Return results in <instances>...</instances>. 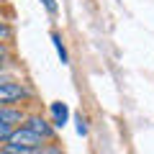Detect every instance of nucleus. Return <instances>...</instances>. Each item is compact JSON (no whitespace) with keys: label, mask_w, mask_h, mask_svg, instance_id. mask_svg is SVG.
<instances>
[{"label":"nucleus","mask_w":154,"mask_h":154,"mask_svg":"<svg viewBox=\"0 0 154 154\" xmlns=\"http://www.w3.org/2000/svg\"><path fill=\"white\" fill-rule=\"evenodd\" d=\"M77 134H80V136H85V134H88V126H85V118H82V116L77 118Z\"/></svg>","instance_id":"6e6552de"},{"label":"nucleus","mask_w":154,"mask_h":154,"mask_svg":"<svg viewBox=\"0 0 154 154\" xmlns=\"http://www.w3.org/2000/svg\"><path fill=\"white\" fill-rule=\"evenodd\" d=\"M41 3H44V8L49 13H57V3H54V0H41Z\"/></svg>","instance_id":"9d476101"},{"label":"nucleus","mask_w":154,"mask_h":154,"mask_svg":"<svg viewBox=\"0 0 154 154\" xmlns=\"http://www.w3.org/2000/svg\"><path fill=\"white\" fill-rule=\"evenodd\" d=\"M51 41H54V46H57V51H59L62 62H64V64H67V51H64V46H62V38H59V36H57V33H54V36H51Z\"/></svg>","instance_id":"423d86ee"},{"label":"nucleus","mask_w":154,"mask_h":154,"mask_svg":"<svg viewBox=\"0 0 154 154\" xmlns=\"http://www.w3.org/2000/svg\"><path fill=\"white\" fill-rule=\"evenodd\" d=\"M51 116H54V126H64L69 118V108L64 103H51Z\"/></svg>","instance_id":"39448f33"},{"label":"nucleus","mask_w":154,"mask_h":154,"mask_svg":"<svg viewBox=\"0 0 154 154\" xmlns=\"http://www.w3.org/2000/svg\"><path fill=\"white\" fill-rule=\"evenodd\" d=\"M36 154H62V152H59L57 146H41V149H38Z\"/></svg>","instance_id":"1a4fd4ad"},{"label":"nucleus","mask_w":154,"mask_h":154,"mask_svg":"<svg viewBox=\"0 0 154 154\" xmlns=\"http://www.w3.org/2000/svg\"><path fill=\"white\" fill-rule=\"evenodd\" d=\"M8 152L11 154H36L38 149L44 146V139L38 136V134H33L31 128L21 126V128H13L11 139H8Z\"/></svg>","instance_id":"f257e3e1"},{"label":"nucleus","mask_w":154,"mask_h":154,"mask_svg":"<svg viewBox=\"0 0 154 154\" xmlns=\"http://www.w3.org/2000/svg\"><path fill=\"white\" fill-rule=\"evenodd\" d=\"M11 134H13V128H11V126L0 123V141H8V139H11Z\"/></svg>","instance_id":"0eeeda50"},{"label":"nucleus","mask_w":154,"mask_h":154,"mask_svg":"<svg viewBox=\"0 0 154 154\" xmlns=\"http://www.w3.org/2000/svg\"><path fill=\"white\" fill-rule=\"evenodd\" d=\"M21 121H26V118H23V113L18 108H0V123L13 128V123H21Z\"/></svg>","instance_id":"20e7f679"},{"label":"nucleus","mask_w":154,"mask_h":154,"mask_svg":"<svg viewBox=\"0 0 154 154\" xmlns=\"http://www.w3.org/2000/svg\"><path fill=\"white\" fill-rule=\"evenodd\" d=\"M3 59H5V46L0 44V62H3Z\"/></svg>","instance_id":"f8f14e48"},{"label":"nucleus","mask_w":154,"mask_h":154,"mask_svg":"<svg viewBox=\"0 0 154 154\" xmlns=\"http://www.w3.org/2000/svg\"><path fill=\"white\" fill-rule=\"evenodd\" d=\"M26 128H31L33 134H38L44 141L54 136V128H51V123L46 121V118H41V116H28V118H26Z\"/></svg>","instance_id":"7ed1b4c3"},{"label":"nucleus","mask_w":154,"mask_h":154,"mask_svg":"<svg viewBox=\"0 0 154 154\" xmlns=\"http://www.w3.org/2000/svg\"><path fill=\"white\" fill-rule=\"evenodd\" d=\"M8 33H11V28H8V26H5V23H0V36L5 38V36H8Z\"/></svg>","instance_id":"9b49d317"},{"label":"nucleus","mask_w":154,"mask_h":154,"mask_svg":"<svg viewBox=\"0 0 154 154\" xmlns=\"http://www.w3.org/2000/svg\"><path fill=\"white\" fill-rule=\"evenodd\" d=\"M28 98V88L21 82H0V103H16V100Z\"/></svg>","instance_id":"f03ea898"},{"label":"nucleus","mask_w":154,"mask_h":154,"mask_svg":"<svg viewBox=\"0 0 154 154\" xmlns=\"http://www.w3.org/2000/svg\"><path fill=\"white\" fill-rule=\"evenodd\" d=\"M0 154H11V152H8V149H0Z\"/></svg>","instance_id":"ddd939ff"}]
</instances>
